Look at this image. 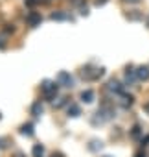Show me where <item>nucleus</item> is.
Segmentation results:
<instances>
[{
  "instance_id": "f257e3e1",
  "label": "nucleus",
  "mask_w": 149,
  "mask_h": 157,
  "mask_svg": "<svg viewBox=\"0 0 149 157\" xmlns=\"http://www.w3.org/2000/svg\"><path fill=\"white\" fill-rule=\"evenodd\" d=\"M42 94L48 98V100H52V98H55L57 96V89H59V83H55V82H50V80H46V82H42Z\"/></svg>"
},
{
  "instance_id": "f03ea898",
  "label": "nucleus",
  "mask_w": 149,
  "mask_h": 157,
  "mask_svg": "<svg viewBox=\"0 0 149 157\" xmlns=\"http://www.w3.org/2000/svg\"><path fill=\"white\" fill-rule=\"evenodd\" d=\"M103 72H105L103 68H90V67H87V68L81 70V76L87 78V80H98V78L103 76Z\"/></svg>"
},
{
  "instance_id": "7ed1b4c3",
  "label": "nucleus",
  "mask_w": 149,
  "mask_h": 157,
  "mask_svg": "<svg viewBox=\"0 0 149 157\" xmlns=\"http://www.w3.org/2000/svg\"><path fill=\"white\" fill-rule=\"evenodd\" d=\"M57 83H59V85H63V87H72V85H74V78H72L68 72H64V70H63V72H59V74H57Z\"/></svg>"
},
{
  "instance_id": "20e7f679",
  "label": "nucleus",
  "mask_w": 149,
  "mask_h": 157,
  "mask_svg": "<svg viewBox=\"0 0 149 157\" xmlns=\"http://www.w3.org/2000/svg\"><path fill=\"white\" fill-rule=\"evenodd\" d=\"M136 80H138L136 70H133V67H127V70H125V83L127 85H133Z\"/></svg>"
},
{
  "instance_id": "39448f33",
  "label": "nucleus",
  "mask_w": 149,
  "mask_h": 157,
  "mask_svg": "<svg viewBox=\"0 0 149 157\" xmlns=\"http://www.w3.org/2000/svg\"><path fill=\"white\" fill-rule=\"evenodd\" d=\"M26 21H28V24H30V26H37V24H41L42 17H41V13H37V11H31V13L26 17Z\"/></svg>"
},
{
  "instance_id": "423d86ee",
  "label": "nucleus",
  "mask_w": 149,
  "mask_h": 157,
  "mask_svg": "<svg viewBox=\"0 0 149 157\" xmlns=\"http://www.w3.org/2000/svg\"><path fill=\"white\" fill-rule=\"evenodd\" d=\"M107 89H109L111 93H116V94L123 93V87H122V83H120V82H116V80H111V82L107 83Z\"/></svg>"
},
{
  "instance_id": "0eeeda50",
  "label": "nucleus",
  "mask_w": 149,
  "mask_h": 157,
  "mask_svg": "<svg viewBox=\"0 0 149 157\" xmlns=\"http://www.w3.org/2000/svg\"><path fill=\"white\" fill-rule=\"evenodd\" d=\"M136 76L140 82H147L149 80V67H138L136 68Z\"/></svg>"
},
{
  "instance_id": "6e6552de",
  "label": "nucleus",
  "mask_w": 149,
  "mask_h": 157,
  "mask_svg": "<svg viewBox=\"0 0 149 157\" xmlns=\"http://www.w3.org/2000/svg\"><path fill=\"white\" fill-rule=\"evenodd\" d=\"M81 100H83L85 104H90V102H94V91H90V89L83 91V93H81Z\"/></svg>"
},
{
  "instance_id": "1a4fd4ad",
  "label": "nucleus",
  "mask_w": 149,
  "mask_h": 157,
  "mask_svg": "<svg viewBox=\"0 0 149 157\" xmlns=\"http://www.w3.org/2000/svg\"><path fill=\"white\" fill-rule=\"evenodd\" d=\"M68 115H70V117H79V115H81V109H79V105H76V104H70V105H68Z\"/></svg>"
},
{
  "instance_id": "9d476101",
  "label": "nucleus",
  "mask_w": 149,
  "mask_h": 157,
  "mask_svg": "<svg viewBox=\"0 0 149 157\" xmlns=\"http://www.w3.org/2000/svg\"><path fill=\"white\" fill-rule=\"evenodd\" d=\"M31 115H33V117H41V115H42V104H41V102H35V104L31 105Z\"/></svg>"
},
{
  "instance_id": "9b49d317",
  "label": "nucleus",
  "mask_w": 149,
  "mask_h": 157,
  "mask_svg": "<svg viewBox=\"0 0 149 157\" xmlns=\"http://www.w3.org/2000/svg\"><path fill=\"white\" fill-rule=\"evenodd\" d=\"M120 94H122V105L123 107H129L133 104V96L131 94H123V93H120Z\"/></svg>"
},
{
  "instance_id": "f8f14e48",
  "label": "nucleus",
  "mask_w": 149,
  "mask_h": 157,
  "mask_svg": "<svg viewBox=\"0 0 149 157\" xmlns=\"http://www.w3.org/2000/svg\"><path fill=\"white\" fill-rule=\"evenodd\" d=\"M20 133H22V135L31 137V135H33V126H31V124H24V126L20 128Z\"/></svg>"
},
{
  "instance_id": "ddd939ff",
  "label": "nucleus",
  "mask_w": 149,
  "mask_h": 157,
  "mask_svg": "<svg viewBox=\"0 0 149 157\" xmlns=\"http://www.w3.org/2000/svg\"><path fill=\"white\" fill-rule=\"evenodd\" d=\"M44 155V146L42 144H35L33 146V157H42Z\"/></svg>"
},
{
  "instance_id": "4468645a",
  "label": "nucleus",
  "mask_w": 149,
  "mask_h": 157,
  "mask_svg": "<svg viewBox=\"0 0 149 157\" xmlns=\"http://www.w3.org/2000/svg\"><path fill=\"white\" fill-rule=\"evenodd\" d=\"M101 146H103L101 140H92L90 146H89V150H90V151H96V150H101Z\"/></svg>"
},
{
  "instance_id": "2eb2a0df",
  "label": "nucleus",
  "mask_w": 149,
  "mask_h": 157,
  "mask_svg": "<svg viewBox=\"0 0 149 157\" xmlns=\"http://www.w3.org/2000/svg\"><path fill=\"white\" fill-rule=\"evenodd\" d=\"M52 19H53V21H63V19H68V13H63V11L52 13Z\"/></svg>"
},
{
  "instance_id": "dca6fc26",
  "label": "nucleus",
  "mask_w": 149,
  "mask_h": 157,
  "mask_svg": "<svg viewBox=\"0 0 149 157\" xmlns=\"http://www.w3.org/2000/svg\"><path fill=\"white\" fill-rule=\"evenodd\" d=\"M127 17H129L131 21H138V19H142V15H140V13H131V15H127Z\"/></svg>"
},
{
  "instance_id": "f3484780",
  "label": "nucleus",
  "mask_w": 149,
  "mask_h": 157,
  "mask_svg": "<svg viewBox=\"0 0 149 157\" xmlns=\"http://www.w3.org/2000/svg\"><path fill=\"white\" fill-rule=\"evenodd\" d=\"M131 135H133V137H138V135H140V126H134L133 131H131Z\"/></svg>"
},
{
  "instance_id": "a211bd4d",
  "label": "nucleus",
  "mask_w": 149,
  "mask_h": 157,
  "mask_svg": "<svg viewBox=\"0 0 149 157\" xmlns=\"http://www.w3.org/2000/svg\"><path fill=\"white\" fill-rule=\"evenodd\" d=\"M37 2H39V0H26V4H28V6H35Z\"/></svg>"
},
{
  "instance_id": "6ab92c4d",
  "label": "nucleus",
  "mask_w": 149,
  "mask_h": 157,
  "mask_svg": "<svg viewBox=\"0 0 149 157\" xmlns=\"http://www.w3.org/2000/svg\"><path fill=\"white\" fill-rule=\"evenodd\" d=\"M107 2V0H96V6H103Z\"/></svg>"
},
{
  "instance_id": "aec40b11",
  "label": "nucleus",
  "mask_w": 149,
  "mask_h": 157,
  "mask_svg": "<svg viewBox=\"0 0 149 157\" xmlns=\"http://www.w3.org/2000/svg\"><path fill=\"white\" fill-rule=\"evenodd\" d=\"M15 157H26V155H24L22 151H17V153H15Z\"/></svg>"
},
{
  "instance_id": "412c9836",
  "label": "nucleus",
  "mask_w": 149,
  "mask_h": 157,
  "mask_svg": "<svg viewBox=\"0 0 149 157\" xmlns=\"http://www.w3.org/2000/svg\"><path fill=\"white\" fill-rule=\"evenodd\" d=\"M144 111H145V113H149V102H147V104L144 105Z\"/></svg>"
},
{
  "instance_id": "4be33fe9",
  "label": "nucleus",
  "mask_w": 149,
  "mask_h": 157,
  "mask_svg": "<svg viewBox=\"0 0 149 157\" xmlns=\"http://www.w3.org/2000/svg\"><path fill=\"white\" fill-rule=\"evenodd\" d=\"M134 157H145V155H144V151H138V153H136Z\"/></svg>"
},
{
  "instance_id": "5701e85b",
  "label": "nucleus",
  "mask_w": 149,
  "mask_h": 157,
  "mask_svg": "<svg viewBox=\"0 0 149 157\" xmlns=\"http://www.w3.org/2000/svg\"><path fill=\"white\" fill-rule=\"evenodd\" d=\"M0 148H6V144H4V140L0 139Z\"/></svg>"
},
{
  "instance_id": "b1692460",
  "label": "nucleus",
  "mask_w": 149,
  "mask_h": 157,
  "mask_svg": "<svg viewBox=\"0 0 149 157\" xmlns=\"http://www.w3.org/2000/svg\"><path fill=\"white\" fill-rule=\"evenodd\" d=\"M0 48H4V41L2 39H0Z\"/></svg>"
},
{
  "instance_id": "393cba45",
  "label": "nucleus",
  "mask_w": 149,
  "mask_h": 157,
  "mask_svg": "<svg viewBox=\"0 0 149 157\" xmlns=\"http://www.w3.org/2000/svg\"><path fill=\"white\" fill-rule=\"evenodd\" d=\"M125 2H140V0H125Z\"/></svg>"
},
{
  "instance_id": "a878e982",
  "label": "nucleus",
  "mask_w": 149,
  "mask_h": 157,
  "mask_svg": "<svg viewBox=\"0 0 149 157\" xmlns=\"http://www.w3.org/2000/svg\"><path fill=\"white\" fill-rule=\"evenodd\" d=\"M147 24H149V19H147Z\"/></svg>"
},
{
  "instance_id": "bb28decb",
  "label": "nucleus",
  "mask_w": 149,
  "mask_h": 157,
  "mask_svg": "<svg viewBox=\"0 0 149 157\" xmlns=\"http://www.w3.org/2000/svg\"><path fill=\"white\" fill-rule=\"evenodd\" d=\"M105 157H109V155H105Z\"/></svg>"
},
{
  "instance_id": "cd10ccee",
  "label": "nucleus",
  "mask_w": 149,
  "mask_h": 157,
  "mask_svg": "<svg viewBox=\"0 0 149 157\" xmlns=\"http://www.w3.org/2000/svg\"><path fill=\"white\" fill-rule=\"evenodd\" d=\"M0 117H2V115H0Z\"/></svg>"
}]
</instances>
